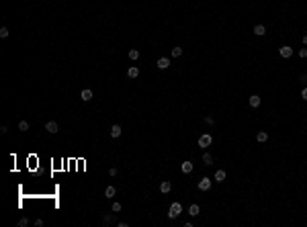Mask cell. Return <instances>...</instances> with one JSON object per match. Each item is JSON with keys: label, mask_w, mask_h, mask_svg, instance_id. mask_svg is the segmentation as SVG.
<instances>
[{"label": "cell", "mask_w": 307, "mask_h": 227, "mask_svg": "<svg viewBox=\"0 0 307 227\" xmlns=\"http://www.w3.org/2000/svg\"><path fill=\"white\" fill-rule=\"evenodd\" d=\"M115 194H117V188L113 186V184H109V186L105 188V197H107V198H113Z\"/></svg>", "instance_id": "10"}, {"label": "cell", "mask_w": 307, "mask_h": 227, "mask_svg": "<svg viewBox=\"0 0 307 227\" xmlns=\"http://www.w3.org/2000/svg\"><path fill=\"white\" fill-rule=\"evenodd\" d=\"M256 139H258L260 143L268 141V133H266V131H258V133H256Z\"/></svg>", "instance_id": "17"}, {"label": "cell", "mask_w": 307, "mask_h": 227, "mask_svg": "<svg viewBox=\"0 0 307 227\" xmlns=\"http://www.w3.org/2000/svg\"><path fill=\"white\" fill-rule=\"evenodd\" d=\"M209 188H211V180H209L207 176H203V178L199 180V190H203V193H207Z\"/></svg>", "instance_id": "3"}, {"label": "cell", "mask_w": 307, "mask_h": 227, "mask_svg": "<svg viewBox=\"0 0 307 227\" xmlns=\"http://www.w3.org/2000/svg\"><path fill=\"white\" fill-rule=\"evenodd\" d=\"M170 55H172V57H180V55H182V47H178V45H176V47H172V49H170Z\"/></svg>", "instance_id": "18"}, {"label": "cell", "mask_w": 307, "mask_h": 227, "mask_svg": "<svg viewBox=\"0 0 307 227\" xmlns=\"http://www.w3.org/2000/svg\"><path fill=\"white\" fill-rule=\"evenodd\" d=\"M215 182H225V170H217L215 172Z\"/></svg>", "instance_id": "15"}, {"label": "cell", "mask_w": 307, "mask_h": 227, "mask_svg": "<svg viewBox=\"0 0 307 227\" xmlns=\"http://www.w3.org/2000/svg\"><path fill=\"white\" fill-rule=\"evenodd\" d=\"M137 57H139V51H137V49H129V59H131V61H135Z\"/></svg>", "instance_id": "20"}, {"label": "cell", "mask_w": 307, "mask_h": 227, "mask_svg": "<svg viewBox=\"0 0 307 227\" xmlns=\"http://www.w3.org/2000/svg\"><path fill=\"white\" fill-rule=\"evenodd\" d=\"M301 98H303V100H307V86L301 90Z\"/></svg>", "instance_id": "30"}, {"label": "cell", "mask_w": 307, "mask_h": 227, "mask_svg": "<svg viewBox=\"0 0 307 227\" xmlns=\"http://www.w3.org/2000/svg\"><path fill=\"white\" fill-rule=\"evenodd\" d=\"M158 68H160V70L170 68V59H168V57H160V59H158Z\"/></svg>", "instance_id": "11"}, {"label": "cell", "mask_w": 307, "mask_h": 227, "mask_svg": "<svg viewBox=\"0 0 307 227\" xmlns=\"http://www.w3.org/2000/svg\"><path fill=\"white\" fill-rule=\"evenodd\" d=\"M27 225H29V219H27V217H21L19 219V227H27Z\"/></svg>", "instance_id": "24"}, {"label": "cell", "mask_w": 307, "mask_h": 227, "mask_svg": "<svg viewBox=\"0 0 307 227\" xmlns=\"http://www.w3.org/2000/svg\"><path fill=\"white\" fill-rule=\"evenodd\" d=\"M170 190H172V182H170V180H162V182H160V193L162 194H168Z\"/></svg>", "instance_id": "4"}, {"label": "cell", "mask_w": 307, "mask_h": 227, "mask_svg": "<svg viewBox=\"0 0 307 227\" xmlns=\"http://www.w3.org/2000/svg\"><path fill=\"white\" fill-rule=\"evenodd\" d=\"M45 131H47V133H58V131H59V125L55 123V121H49V123L45 125Z\"/></svg>", "instance_id": "7"}, {"label": "cell", "mask_w": 307, "mask_h": 227, "mask_svg": "<svg viewBox=\"0 0 307 227\" xmlns=\"http://www.w3.org/2000/svg\"><path fill=\"white\" fill-rule=\"evenodd\" d=\"M113 213H119V211H121V202H113Z\"/></svg>", "instance_id": "26"}, {"label": "cell", "mask_w": 307, "mask_h": 227, "mask_svg": "<svg viewBox=\"0 0 307 227\" xmlns=\"http://www.w3.org/2000/svg\"><path fill=\"white\" fill-rule=\"evenodd\" d=\"M248 102H250V107H252V109H258L260 102H262V98H260L258 94H252V96L248 98Z\"/></svg>", "instance_id": "5"}, {"label": "cell", "mask_w": 307, "mask_h": 227, "mask_svg": "<svg viewBox=\"0 0 307 227\" xmlns=\"http://www.w3.org/2000/svg\"><path fill=\"white\" fill-rule=\"evenodd\" d=\"M121 133H123V129H121V125H113L111 127V137H121Z\"/></svg>", "instance_id": "9"}, {"label": "cell", "mask_w": 307, "mask_h": 227, "mask_svg": "<svg viewBox=\"0 0 307 227\" xmlns=\"http://www.w3.org/2000/svg\"><path fill=\"white\" fill-rule=\"evenodd\" d=\"M199 213H201L199 205H190V207H188V215H190V217H197Z\"/></svg>", "instance_id": "16"}, {"label": "cell", "mask_w": 307, "mask_h": 227, "mask_svg": "<svg viewBox=\"0 0 307 227\" xmlns=\"http://www.w3.org/2000/svg\"><path fill=\"white\" fill-rule=\"evenodd\" d=\"M117 172H119L117 168H109V176H117Z\"/></svg>", "instance_id": "28"}, {"label": "cell", "mask_w": 307, "mask_h": 227, "mask_svg": "<svg viewBox=\"0 0 307 227\" xmlns=\"http://www.w3.org/2000/svg\"><path fill=\"white\" fill-rule=\"evenodd\" d=\"M19 129H21V131H29V123H27V121H21Z\"/></svg>", "instance_id": "23"}, {"label": "cell", "mask_w": 307, "mask_h": 227, "mask_svg": "<svg viewBox=\"0 0 307 227\" xmlns=\"http://www.w3.org/2000/svg\"><path fill=\"white\" fill-rule=\"evenodd\" d=\"M211 143H213V137H211L209 133H203V135L199 137V148H205V149H207Z\"/></svg>", "instance_id": "2"}, {"label": "cell", "mask_w": 307, "mask_h": 227, "mask_svg": "<svg viewBox=\"0 0 307 227\" xmlns=\"http://www.w3.org/2000/svg\"><path fill=\"white\" fill-rule=\"evenodd\" d=\"M180 213H182V205H180V202H172L170 209H168V217H170V219H176Z\"/></svg>", "instance_id": "1"}, {"label": "cell", "mask_w": 307, "mask_h": 227, "mask_svg": "<svg viewBox=\"0 0 307 227\" xmlns=\"http://www.w3.org/2000/svg\"><path fill=\"white\" fill-rule=\"evenodd\" d=\"M10 35V31H8V27H2V29H0V37H2V39H6V37H8Z\"/></svg>", "instance_id": "21"}, {"label": "cell", "mask_w": 307, "mask_h": 227, "mask_svg": "<svg viewBox=\"0 0 307 227\" xmlns=\"http://www.w3.org/2000/svg\"><path fill=\"white\" fill-rule=\"evenodd\" d=\"M80 98L84 100V102H88V100H92V90H82V94H80Z\"/></svg>", "instance_id": "13"}, {"label": "cell", "mask_w": 307, "mask_h": 227, "mask_svg": "<svg viewBox=\"0 0 307 227\" xmlns=\"http://www.w3.org/2000/svg\"><path fill=\"white\" fill-rule=\"evenodd\" d=\"M278 53H281V57H291L293 55V49H291V45H283V47H281V49H278Z\"/></svg>", "instance_id": "6"}, {"label": "cell", "mask_w": 307, "mask_h": 227, "mask_svg": "<svg viewBox=\"0 0 307 227\" xmlns=\"http://www.w3.org/2000/svg\"><path fill=\"white\" fill-rule=\"evenodd\" d=\"M113 221H115L113 213H111V215H105V217H102V223H107V225H109V223H113Z\"/></svg>", "instance_id": "22"}, {"label": "cell", "mask_w": 307, "mask_h": 227, "mask_svg": "<svg viewBox=\"0 0 307 227\" xmlns=\"http://www.w3.org/2000/svg\"><path fill=\"white\" fill-rule=\"evenodd\" d=\"M299 80H301V82H307V74H305V72H301V74H299Z\"/></svg>", "instance_id": "29"}, {"label": "cell", "mask_w": 307, "mask_h": 227, "mask_svg": "<svg viewBox=\"0 0 307 227\" xmlns=\"http://www.w3.org/2000/svg\"><path fill=\"white\" fill-rule=\"evenodd\" d=\"M180 170L184 174H190L193 172V162H190V160H184V162H182V166H180Z\"/></svg>", "instance_id": "8"}, {"label": "cell", "mask_w": 307, "mask_h": 227, "mask_svg": "<svg viewBox=\"0 0 307 227\" xmlns=\"http://www.w3.org/2000/svg\"><path fill=\"white\" fill-rule=\"evenodd\" d=\"M203 121H205V123H207V125H215V119L211 117V115H207V117H205Z\"/></svg>", "instance_id": "25"}, {"label": "cell", "mask_w": 307, "mask_h": 227, "mask_svg": "<svg viewBox=\"0 0 307 227\" xmlns=\"http://www.w3.org/2000/svg\"><path fill=\"white\" fill-rule=\"evenodd\" d=\"M301 41H303V45H305V47H307V33L303 35V39H301Z\"/></svg>", "instance_id": "31"}, {"label": "cell", "mask_w": 307, "mask_h": 227, "mask_svg": "<svg viewBox=\"0 0 307 227\" xmlns=\"http://www.w3.org/2000/svg\"><path fill=\"white\" fill-rule=\"evenodd\" d=\"M127 76H129V78H137V76H139V68H137V66H131V68L127 70Z\"/></svg>", "instance_id": "12"}, {"label": "cell", "mask_w": 307, "mask_h": 227, "mask_svg": "<svg viewBox=\"0 0 307 227\" xmlns=\"http://www.w3.org/2000/svg\"><path fill=\"white\" fill-rule=\"evenodd\" d=\"M254 35H258V37L266 35V27H264V25H256V27H254Z\"/></svg>", "instance_id": "14"}, {"label": "cell", "mask_w": 307, "mask_h": 227, "mask_svg": "<svg viewBox=\"0 0 307 227\" xmlns=\"http://www.w3.org/2000/svg\"><path fill=\"white\" fill-rule=\"evenodd\" d=\"M299 57H301V59H305V57H307V47H303V49H299Z\"/></svg>", "instance_id": "27"}, {"label": "cell", "mask_w": 307, "mask_h": 227, "mask_svg": "<svg viewBox=\"0 0 307 227\" xmlns=\"http://www.w3.org/2000/svg\"><path fill=\"white\" fill-rule=\"evenodd\" d=\"M203 162L207 164V166H211V164H213V156H211V153H207V152H205V153H203Z\"/></svg>", "instance_id": "19"}]
</instances>
